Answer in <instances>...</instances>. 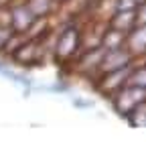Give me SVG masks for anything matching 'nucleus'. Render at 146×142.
Returning a JSON list of instances; mask_svg holds the SVG:
<instances>
[{"mask_svg": "<svg viewBox=\"0 0 146 142\" xmlns=\"http://www.w3.org/2000/svg\"><path fill=\"white\" fill-rule=\"evenodd\" d=\"M79 51V31L77 27H65L59 33L57 41V57L59 59H73Z\"/></svg>", "mask_w": 146, "mask_h": 142, "instance_id": "obj_1", "label": "nucleus"}, {"mask_svg": "<svg viewBox=\"0 0 146 142\" xmlns=\"http://www.w3.org/2000/svg\"><path fill=\"white\" fill-rule=\"evenodd\" d=\"M10 16H12V21H10V29L16 33V35H25L29 33L36 19L39 16H35V12L29 8V4H16V6H10Z\"/></svg>", "mask_w": 146, "mask_h": 142, "instance_id": "obj_2", "label": "nucleus"}, {"mask_svg": "<svg viewBox=\"0 0 146 142\" xmlns=\"http://www.w3.org/2000/svg\"><path fill=\"white\" fill-rule=\"evenodd\" d=\"M130 57L132 53L128 49H122V47H116V49H108L104 53V59H102V71L104 73H110V71H118V69H124L130 63Z\"/></svg>", "mask_w": 146, "mask_h": 142, "instance_id": "obj_3", "label": "nucleus"}, {"mask_svg": "<svg viewBox=\"0 0 146 142\" xmlns=\"http://www.w3.org/2000/svg\"><path fill=\"white\" fill-rule=\"evenodd\" d=\"M128 45H130V53H140L146 49V27L136 29L130 37H128Z\"/></svg>", "mask_w": 146, "mask_h": 142, "instance_id": "obj_4", "label": "nucleus"}, {"mask_svg": "<svg viewBox=\"0 0 146 142\" xmlns=\"http://www.w3.org/2000/svg\"><path fill=\"white\" fill-rule=\"evenodd\" d=\"M51 2H53V0H29V8L35 12V16H39V19H41V16H45L47 12H49V8H51Z\"/></svg>", "mask_w": 146, "mask_h": 142, "instance_id": "obj_5", "label": "nucleus"}, {"mask_svg": "<svg viewBox=\"0 0 146 142\" xmlns=\"http://www.w3.org/2000/svg\"><path fill=\"white\" fill-rule=\"evenodd\" d=\"M128 85H136L146 90V69H134L132 75L128 77Z\"/></svg>", "mask_w": 146, "mask_h": 142, "instance_id": "obj_6", "label": "nucleus"}, {"mask_svg": "<svg viewBox=\"0 0 146 142\" xmlns=\"http://www.w3.org/2000/svg\"><path fill=\"white\" fill-rule=\"evenodd\" d=\"M12 37H14V31L10 27H0V51H6Z\"/></svg>", "mask_w": 146, "mask_h": 142, "instance_id": "obj_7", "label": "nucleus"}, {"mask_svg": "<svg viewBox=\"0 0 146 142\" xmlns=\"http://www.w3.org/2000/svg\"><path fill=\"white\" fill-rule=\"evenodd\" d=\"M73 106H75V108H91V106H94V102H81V100H75V102H73Z\"/></svg>", "mask_w": 146, "mask_h": 142, "instance_id": "obj_8", "label": "nucleus"}]
</instances>
